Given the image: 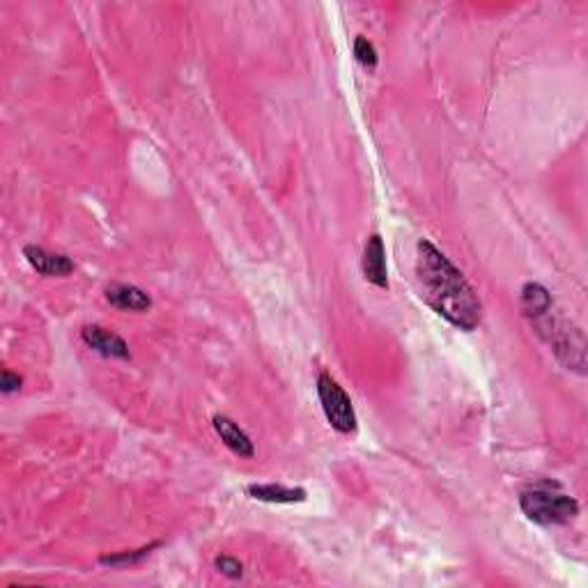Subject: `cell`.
<instances>
[{"label":"cell","instance_id":"cell-1","mask_svg":"<svg viewBox=\"0 0 588 588\" xmlns=\"http://www.w3.org/2000/svg\"><path fill=\"white\" fill-rule=\"evenodd\" d=\"M417 281L428 306L449 325L458 326L459 331H474L480 325L483 308L474 287L428 240H421L417 246Z\"/></svg>","mask_w":588,"mask_h":588},{"label":"cell","instance_id":"cell-2","mask_svg":"<svg viewBox=\"0 0 588 588\" xmlns=\"http://www.w3.org/2000/svg\"><path fill=\"white\" fill-rule=\"evenodd\" d=\"M520 508L536 524H568L579 515V503L559 488V483H538L520 494Z\"/></svg>","mask_w":588,"mask_h":588},{"label":"cell","instance_id":"cell-3","mask_svg":"<svg viewBox=\"0 0 588 588\" xmlns=\"http://www.w3.org/2000/svg\"><path fill=\"white\" fill-rule=\"evenodd\" d=\"M533 322L538 325V334L550 343L556 359L568 370L583 373V368H586V343H583L582 331L565 322L563 317L552 315V311Z\"/></svg>","mask_w":588,"mask_h":588},{"label":"cell","instance_id":"cell-4","mask_svg":"<svg viewBox=\"0 0 588 588\" xmlns=\"http://www.w3.org/2000/svg\"><path fill=\"white\" fill-rule=\"evenodd\" d=\"M317 397H320L322 411L334 430L343 432V435L356 430V411L352 407V400L331 375L322 373L317 377Z\"/></svg>","mask_w":588,"mask_h":588},{"label":"cell","instance_id":"cell-5","mask_svg":"<svg viewBox=\"0 0 588 588\" xmlns=\"http://www.w3.org/2000/svg\"><path fill=\"white\" fill-rule=\"evenodd\" d=\"M83 343L90 349H95L97 355L108 356V359H129V345L113 331L104 329L99 325L83 326L81 331Z\"/></svg>","mask_w":588,"mask_h":588},{"label":"cell","instance_id":"cell-6","mask_svg":"<svg viewBox=\"0 0 588 588\" xmlns=\"http://www.w3.org/2000/svg\"><path fill=\"white\" fill-rule=\"evenodd\" d=\"M106 302L110 306L120 308V311L131 313H145L152 308V299L148 292H143L136 285H127V283H113L106 287Z\"/></svg>","mask_w":588,"mask_h":588},{"label":"cell","instance_id":"cell-7","mask_svg":"<svg viewBox=\"0 0 588 588\" xmlns=\"http://www.w3.org/2000/svg\"><path fill=\"white\" fill-rule=\"evenodd\" d=\"M24 258L42 276H69L74 272V263L67 255L48 253V251L39 249V246H26Z\"/></svg>","mask_w":588,"mask_h":588},{"label":"cell","instance_id":"cell-8","mask_svg":"<svg viewBox=\"0 0 588 588\" xmlns=\"http://www.w3.org/2000/svg\"><path fill=\"white\" fill-rule=\"evenodd\" d=\"M364 276L366 281L373 283L375 287L388 290V273H387V251L379 234H373L366 244L364 251Z\"/></svg>","mask_w":588,"mask_h":588},{"label":"cell","instance_id":"cell-9","mask_svg":"<svg viewBox=\"0 0 588 588\" xmlns=\"http://www.w3.org/2000/svg\"><path fill=\"white\" fill-rule=\"evenodd\" d=\"M211 423H214V430L216 435L221 437V441H223V444L228 446L237 458H246V459L253 458L255 455L253 441L249 439V435H246L237 423L230 421L228 417H221V414H216V417L211 418Z\"/></svg>","mask_w":588,"mask_h":588},{"label":"cell","instance_id":"cell-10","mask_svg":"<svg viewBox=\"0 0 588 588\" xmlns=\"http://www.w3.org/2000/svg\"><path fill=\"white\" fill-rule=\"evenodd\" d=\"M251 499H258L264 503H302L306 501V490L304 488H285V485H249L246 488Z\"/></svg>","mask_w":588,"mask_h":588},{"label":"cell","instance_id":"cell-11","mask_svg":"<svg viewBox=\"0 0 588 588\" xmlns=\"http://www.w3.org/2000/svg\"><path fill=\"white\" fill-rule=\"evenodd\" d=\"M521 308H524L526 317L538 320V317H542L554 308V302H552V294L541 283H526L521 287Z\"/></svg>","mask_w":588,"mask_h":588},{"label":"cell","instance_id":"cell-12","mask_svg":"<svg viewBox=\"0 0 588 588\" xmlns=\"http://www.w3.org/2000/svg\"><path fill=\"white\" fill-rule=\"evenodd\" d=\"M355 56H356V60H359L361 65H364V67H377V48L373 46V42H368V39L366 37H356L355 39Z\"/></svg>","mask_w":588,"mask_h":588},{"label":"cell","instance_id":"cell-13","mask_svg":"<svg viewBox=\"0 0 588 588\" xmlns=\"http://www.w3.org/2000/svg\"><path fill=\"white\" fill-rule=\"evenodd\" d=\"M154 547L157 545H150V547H143V550H136V552H129V554H115V556H101L99 559V563L101 565H115V568H118V565H131V563H139L140 559H143V556H148L150 552L154 550Z\"/></svg>","mask_w":588,"mask_h":588},{"label":"cell","instance_id":"cell-14","mask_svg":"<svg viewBox=\"0 0 588 588\" xmlns=\"http://www.w3.org/2000/svg\"><path fill=\"white\" fill-rule=\"evenodd\" d=\"M214 565L221 574H225V577L230 579H242V574H244V565H242V561L232 559V556H216Z\"/></svg>","mask_w":588,"mask_h":588},{"label":"cell","instance_id":"cell-15","mask_svg":"<svg viewBox=\"0 0 588 588\" xmlns=\"http://www.w3.org/2000/svg\"><path fill=\"white\" fill-rule=\"evenodd\" d=\"M21 384H24V379H21L19 375L10 373V370H3V375H0V391L5 393V396L19 391Z\"/></svg>","mask_w":588,"mask_h":588}]
</instances>
